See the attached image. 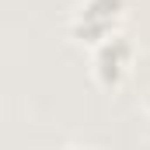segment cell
Masks as SVG:
<instances>
[{
    "label": "cell",
    "mask_w": 150,
    "mask_h": 150,
    "mask_svg": "<svg viewBox=\"0 0 150 150\" xmlns=\"http://www.w3.org/2000/svg\"><path fill=\"white\" fill-rule=\"evenodd\" d=\"M129 18V0H77L67 21V35L77 45H98L105 35L119 32Z\"/></svg>",
    "instance_id": "6da1fadb"
},
{
    "label": "cell",
    "mask_w": 150,
    "mask_h": 150,
    "mask_svg": "<svg viewBox=\"0 0 150 150\" xmlns=\"http://www.w3.org/2000/svg\"><path fill=\"white\" fill-rule=\"evenodd\" d=\"M133 63H136V42L126 35L122 28L105 35L98 45H91V77L101 91H122L133 77Z\"/></svg>",
    "instance_id": "7a4b0ae2"
},
{
    "label": "cell",
    "mask_w": 150,
    "mask_h": 150,
    "mask_svg": "<svg viewBox=\"0 0 150 150\" xmlns=\"http://www.w3.org/2000/svg\"><path fill=\"white\" fill-rule=\"evenodd\" d=\"M147 115H150V98H147Z\"/></svg>",
    "instance_id": "3957f363"
}]
</instances>
